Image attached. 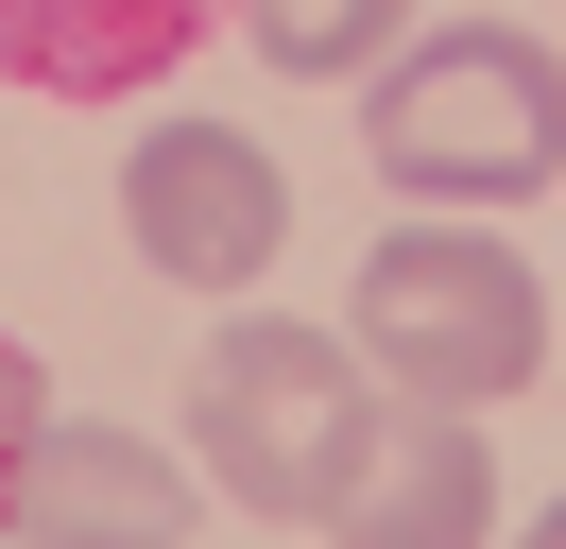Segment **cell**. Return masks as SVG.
Listing matches in <instances>:
<instances>
[{
  "label": "cell",
  "instance_id": "6",
  "mask_svg": "<svg viewBox=\"0 0 566 549\" xmlns=\"http://www.w3.org/2000/svg\"><path fill=\"white\" fill-rule=\"evenodd\" d=\"M326 549H497V446H481V412H378L360 480L326 498Z\"/></svg>",
  "mask_w": 566,
  "mask_h": 549
},
{
  "label": "cell",
  "instance_id": "1",
  "mask_svg": "<svg viewBox=\"0 0 566 549\" xmlns=\"http://www.w3.org/2000/svg\"><path fill=\"white\" fill-rule=\"evenodd\" d=\"M360 155L412 189V224H481L566 172V52L532 18H447L360 69Z\"/></svg>",
  "mask_w": 566,
  "mask_h": 549
},
{
  "label": "cell",
  "instance_id": "4",
  "mask_svg": "<svg viewBox=\"0 0 566 549\" xmlns=\"http://www.w3.org/2000/svg\"><path fill=\"white\" fill-rule=\"evenodd\" d=\"M120 240H138L172 292H258L292 240V189L275 155H258L241 121H155L138 155H120Z\"/></svg>",
  "mask_w": 566,
  "mask_h": 549
},
{
  "label": "cell",
  "instance_id": "8",
  "mask_svg": "<svg viewBox=\"0 0 566 549\" xmlns=\"http://www.w3.org/2000/svg\"><path fill=\"white\" fill-rule=\"evenodd\" d=\"M223 18H241L258 52L292 69V86H360V69H378L395 34L429 18V0H223Z\"/></svg>",
  "mask_w": 566,
  "mask_h": 549
},
{
  "label": "cell",
  "instance_id": "10",
  "mask_svg": "<svg viewBox=\"0 0 566 549\" xmlns=\"http://www.w3.org/2000/svg\"><path fill=\"white\" fill-rule=\"evenodd\" d=\"M515 549H566V498H549V515H532V532H515Z\"/></svg>",
  "mask_w": 566,
  "mask_h": 549
},
{
  "label": "cell",
  "instance_id": "9",
  "mask_svg": "<svg viewBox=\"0 0 566 549\" xmlns=\"http://www.w3.org/2000/svg\"><path fill=\"white\" fill-rule=\"evenodd\" d=\"M35 412H52V377H35V343H0V480H18V446H35Z\"/></svg>",
  "mask_w": 566,
  "mask_h": 549
},
{
  "label": "cell",
  "instance_id": "7",
  "mask_svg": "<svg viewBox=\"0 0 566 549\" xmlns=\"http://www.w3.org/2000/svg\"><path fill=\"white\" fill-rule=\"evenodd\" d=\"M223 34V0H0V86L35 103H138Z\"/></svg>",
  "mask_w": 566,
  "mask_h": 549
},
{
  "label": "cell",
  "instance_id": "5",
  "mask_svg": "<svg viewBox=\"0 0 566 549\" xmlns=\"http://www.w3.org/2000/svg\"><path fill=\"white\" fill-rule=\"evenodd\" d=\"M0 532H35V549H189V532H207V480H189L155 429L35 412L18 480H0Z\"/></svg>",
  "mask_w": 566,
  "mask_h": 549
},
{
  "label": "cell",
  "instance_id": "3",
  "mask_svg": "<svg viewBox=\"0 0 566 549\" xmlns=\"http://www.w3.org/2000/svg\"><path fill=\"white\" fill-rule=\"evenodd\" d=\"M344 361L378 377L395 412H497L549 377V292L497 224H395L360 258V309H344Z\"/></svg>",
  "mask_w": 566,
  "mask_h": 549
},
{
  "label": "cell",
  "instance_id": "2",
  "mask_svg": "<svg viewBox=\"0 0 566 549\" xmlns=\"http://www.w3.org/2000/svg\"><path fill=\"white\" fill-rule=\"evenodd\" d=\"M378 412H395V395L344 361V327L241 309V327L207 343V377H189V480L241 498V515H275V532H326V498L360 480Z\"/></svg>",
  "mask_w": 566,
  "mask_h": 549
}]
</instances>
